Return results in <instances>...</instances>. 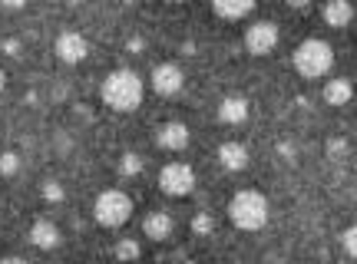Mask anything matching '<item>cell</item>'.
Wrapping results in <instances>:
<instances>
[{
	"label": "cell",
	"mask_w": 357,
	"mask_h": 264,
	"mask_svg": "<svg viewBox=\"0 0 357 264\" xmlns=\"http://www.w3.org/2000/svg\"><path fill=\"white\" fill-rule=\"evenodd\" d=\"M278 37L281 33L275 20H258V24H252L245 30V47H248L252 56H268V53L278 47Z\"/></svg>",
	"instance_id": "obj_6"
},
{
	"label": "cell",
	"mask_w": 357,
	"mask_h": 264,
	"mask_svg": "<svg viewBox=\"0 0 357 264\" xmlns=\"http://www.w3.org/2000/svg\"><path fill=\"white\" fill-rule=\"evenodd\" d=\"M139 172H142V159L136 155V152H126V155L119 159V176L132 178V176H139Z\"/></svg>",
	"instance_id": "obj_18"
},
{
	"label": "cell",
	"mask_w": 357,
	"mask_h": 264,
	"mask_svg": "<svg viewBox=\"0 0 357 264\" xmlns=\"http://www.w3.org/2000/svg\"><path fill=\"white\" fill-rule=\"evenodd\" d=\"M192 231H195V235H212V231H215L212 215H208V212H195V218H192Z\"/></svg>",
	"instance_id": "obj_19"
},
{
	"label": "cell",
	"mask_w": 357,
	"mask_h": 264,
	"mask_svg": "<svg viewBox=\"0 0 357 264\" xmlns=\"http://www.w3.org/2000/svg\"><path fill=\"white\" fill-rule=\"evenodd\" d=\"M229 218H231V225L242 228V231H258L268 222V199L255 189L235 192L229 201Z\"/></svg>",
	"instance_id": "obj_2"
},
{
	"label": "cell",
	"mask_w": 357,
	"mask_h": 264,
	"mask_svg": "<svg viewBox=\"0 0 357 264\" xmlns=\"http://www.w3.org/2000/svg\"><path fill=\"white\" fill-rule=\"evenodd\" d=\"M212 10L218 17H225V20H242V17H248V13L255 10V3L252 0H215Z\"/></svg>",
	"instance_id": "obj_16"
},
{
	"label": "cell",
	"mask_w": 357,
	"mask_h": 264,
	"mask_svg": "<svg viewBox=\"0 0 357 264\" xmlns=\"http://www.w3.org/2000/svg\"><path fill=\"white\" fill-rule=\"evenodd\" d=\"M185 264H195V261H185Z\"/></svg>",
	"instance_id": "obj_29"
},
{
	"label": "cell",
	"mask_w": 357,
	"mask_h": 264,
	"mask_svg": "<svg viewBox=\"0 0 357 264\" xmlns=\"http://www.w3.org/2000/svg\"><path fill=\"white\" fill-rule=\"evenodd\" d=\"M3 53H7V56H20V40L7 37L3 40Z\"/></svg>",
	"instance_id": "obj_24"
},
{
	"label": "cell",
	"mask_w": 357,
	"mask_h": 264,
	"mask_svg": "<svg viewBox=\"0 0 357 264\" xmlns=\"http://www.w3.org/2000/svg\"><path fill=\"white\" fill-rule=\"evenodd\" d=\"M0 264H30V261H26V258H3Z\"/></svg>",
	"instance_id": "obj_27"
},
{
	"label": "cell",
	"mask_w": 357,
	"mask_h": 264,
	"mask_svg": "<svg viewBox=\"0 0 357 264\" xmlns=\"http://www.w3.org/2000/svg\"><path fill=\"white\" fill-rule=\"evenodd\" d=\"M341 244H344V251L351 254V258H357V225L344 228V235H341Z\"/></svg>",
	"instance_id": "obj_22"
},
{
	"label": "cell",
	"mask_w": 357,
	"mask_h": 264,
	"mask_svg": "<svg viewBox=\"0 0 357 264\" xmlns=\"http://www.w3.org/2000/svg\"><path fill=\"white\" fill-rule=\"evenodd\" d=\"M43 199L47 201H63L66 199V192H63V185H60V182H56V178H47V182H43Z\"/></svg>",
	"instance_id": "obj_20"
},
{
	"label": "cell",
	"mask_w": 357,
	"mask_h": 264,
	"mask_svg": "<svg viewBox=\"0 0 357 264\" xmlns=\"http://www.w3.org/2000/svg\"><path fill=\"white\" fill-rule=\"evenodd\" d=\"M142 254V248H139V241L136 238H123V241H116V258H119V261H136V258H139Z\"/></svg>",
	"instance_id": "obj_17"
},
{
	"label": "cell",
	"mask_w": 357,
	"mask_h": 264,
	"mask_svg": "<svg viewBox=\"0 0 357 264\" xmlns=\"http://www.w3.org/2000/svg\"><path fill=\"white\" fill-rule=\"evenodd\" d=\"M30 241L37 244V248H56L60 244V228L53 225V222H47V218H37L33 225H30Z\"/></svg>",
	"instance_id": "obj_12"
},
{
	"label": "cell",
	"mask_w": 357,
	"mask_h": 264,
	"mask_svg": "<svg viewBox=\"0 0 357 264\" xmlns=\"http://www.w3.org/2000/svg\"><path fill=\"white\" fill-rule=\"evenodd\" d=\"M182 83H185V73L178 70V63H159L153 70V89L162 96H176Z\"/></svg>",
	"instance_id": "obj_7"
},
{
	"label": "cell",
	"mask_w": 357,
	"mask_h": 264,
	"mask_svg": "<svg viewBox=\"0 0 357 264\" xmlns=\"http://www.w3.org/2000/svg\"><path fill=\"white\" fill-rule=\"evenodd\" d=\"M218 162L231 169V172H242L245 165H248V149H245L242 142H222L218 146Z\"/></svg>",
	"instance_id": "obj_13"
},
{
	"label": "cell",
	"mask_w": 357,
	"mask_h": 264,
	"mask_svg": "<svg viewBox=\"0 0 357 264\" xmlns=\"http://www.w3.org/2000/svg\"><path fill=\"white\" fill-rule=\"evenodd\" d=\"M218 119H222L225 126L245 123V119H248V100H242V96H225L222 106H218Z\"/></svg>",
	"instance_id": "obj_11"
},
{
	"label": "cell",
	"mask_w": 357,
	"mask_h": 264,
	"mask_svg": "<svg viewBox=\"0 0 357 264\" xmlns=\"http://www.w3.org/2000/svg\"><path fill=\"white\" fill-rule=\"evenodd\" d=\"M56 56L63 60V63H79L83 56H86V40H83V33H77V30H63L60 37H56Z\"/></svg>",
	"instance_id": "obj_8"
},
{
	"label": "cell",
	"mask_w": 357,
	"mask_h": 264,
	"mask_svg": "<svg viewBox=\"0 0 357 264\" xmlns=\"http://www.w3.org/2000/svg\"><path fill=\"white\" fill-rule=\"evenodd\" d=\"M334 66V47L328 40L311 37L305 43H298L294 50V70L305 76V79H318Z\"/></svg>",
	"instance_id": "obj_3"
},
{
	"label": "cell",
	"mask_w": 357,
	"mask_h": 264,
	"mask_svg": "<svg viewBox=\"0 0 357 264\" xmlns=\"http://www.w3.org/2000/svg\"><path fill=\"white\" fill-rule=\"evenodd\" d=\"M7 86V73H3V70H0V89Z\"/></svg>",
	"instance_id": "obj_28"
},
{
	"label": "cell",
	"mask_w": 357,
	"mask_h": 264,
	"mask_svg": "<svg viewBox=\"0 0 357 264\" xmlns=\"http://www.w3.org/2000/svg\"><path fill=\"white\" fill-rule=\"evenodd\" d=\"M142 231H146L153 241H166V238H172L176 222H172V215L169 212H149L146 218H142Z\"/></svg>",
	"instance_id": "obj_9"
},
{
	"label": "cell",
	"mask_w": 357,
	"mask_h": 264,
	"mask_svg": "<svg viewBox=\"0 0 357 264\" xmlns=\"http://www.w3.org/2000/svg\"><path fill=\"white\" fill-rule=\"evenodd\" d=\"M20 169V155L17 152H3L0 155V176H13Z\"/></svg>",
	"instance_id": "obj_21"
},
{
	"label": "cell",
	"mask_w": 357,
	"mask_h": 264,
	"mask_svg": "<svg viewBox=\"0 0 357 264\" xmlns=\"http://www.w3.org/2000/svg\"><path fill=\"white\" fill-rule=\"evenodd\" d=\"M278 155H284V159L291 162V159H294V146H288V142H281V146H278Z\"/></svg>",
	"instance_id": "obj_26"
},
{
	"label": "cell",
	"mask_w": 357,
	"mask_h": 264,
	"mask_svg": "<svg viewBox=\"0 0 357 264\" xmlns=\"http://www.w3.org/2000/svg\"><path fill=\"white\" fill-rule=\"evenodd\" d=\"M129 215H132V199H129L126 192L106 189V192H100V195H96V205H93V218H96L102 228H119V225H126Z\"/></svg>",
	"instance_id": "obj_4"
},
{
	"label": "cell",
	"mask_w": 357,
	"mask_h": 264,
	"mask_svg": "<svg viewBox=\"0 0 357 264\" xmlns=\"http://www.w3.org/2000/svg\"><path fill=\"white\" fill-rule=\"evenodd\" d=\"M321 17L328 20V26H347L354 20V7L347 0H331V3L321 7Z\"/></svg>",
	"instance_id": "obj_15"
},
{
	"label": "cell",
	"mask_w": 357,
	"mask_h": 264,
	"mask_svg": "<svg viewBox=\"0 0 357 264\" xmlns=\"http://www.w3.org/2000/svg\"><path fill=\"white\" fill-rule=\"evenodd\" d=\"M102 102L116 113H132L142 102V79L136 70H113L100 86Z\"/></svg>",
	"instance_id": "obj_1"
},
{
	"label": "cell",
	"mask_w": 357,
	"mask_h": 264,
	"mask_svg": "<svg viewBox=\"0 0 357 264\" xmlns=\"http://www.w3.org/2000/svg\"><path fill=\"white\" fill-rule=\"evenodd\" d=\"M155 142L162 146V149H185L189 146V126L185 123H166V126H159L155 132Z\"/></svg>",
	"instance_id": "obj_10"
},
{
	"label": "cell",
	"mask_w": 357,
	"mask_h": 264,
	"mask_svg": "<svg viewBox=\"0 0 357 264\" xmlns=\"http://www.w3.org/2000/svg\"><path fill=\"white\" fill-rule=\"evenodd\" d=\"M344 152H347L344 139H328V159H341Z\"/></svg>",
	"instance_id": "obj_23"
},
{
	"label": "cell",
	"mask_w": 357,
	"mask_h": 264,
	"mask_svg": "<svg viewBox=\"0 0 357 264\" xmlns=\"http://www.w3.org/2000/svg\"><path fill=\"white\" fill-rule=\"evenodd\" d=\"M159 189L166 192V195H176V199L189 195V192L195 189V172H192V165L169 162L166 169L159 172Z\"/></svg>",
	"instance_id": "obj_5"
},
{
	"label": "cell",
	"mask_w": 357,
	"mask_h": 264,
	"mask_svg": "<svg viewBox=\"0 0 357 264\" xmlns=\"http://www.w3.org/2000/svg\"><path fill=\"white\" fill-rule=\"evenodd\" d=\"M142 47H146V43H142V37H129L126 40V50L129 53H142Z\"/></svg>",
	"instance_id": "obj_25"
},
{
	"label": "cell",
	"mask_w": 357,
	"mask_h": 264,
	"mask_svg": "<svg viewBox=\"0 0 357 264\" xmlns=\"http://www.w3.org/2000/svg\"><path fill=\"white\" fill-rule=\"evenodd\" d=\"M351 96H354V83H351L347 76L328 79V86H324V102H328V106H347Z\"/></svg>",
	"instance_id": "obj_14"
}]
</instances>
